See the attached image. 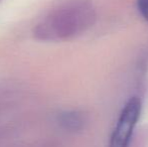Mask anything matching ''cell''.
Returning <instances> with one entry per match:
<instances>
[{"instance_id":"cell-2","label":"cell","mask_w":148,"mask_h":147,"mask_svg":"<svg viewBox=\"0 0 148 147\" xmlns=\"http://www.w3.org/2000/svg\"><path fill=\"white\" fill-rule=\"evenodd\" d=\"M140 101L132 98L121 112L111 136L109 147H129L135 126L140 116Z\"/></svg>"},{"instance_id":"cell-3","label":"cell","mask_w":148,"mask_h":147,"mask_svg":"<svg viewBox=\"0 0 148 147\" xmlns=\"http://www.w3.org/2000/svg\"><path fill=\"white\" fill-rule=\"evenodd\" d=\"M86 122V116L80 111H64L58 116L59 125L69 132H78L82 130Z\"/></svg>"},{"instance_id":"cell-1","label":"cell","mask_w":148,"mask_h":147,"mask_svg":"<svg viewBox=\"0 0 148 147\" xmlns=\"http://www.w3.org/2000/svg\"><path fill=\"white\" fill-rule=\"evenodd\" d=\"M95 18V9L89 1L72 0L49 12L36 24L33 34L39 40H64L86 31Z\"/></svg>"},{"instance_id":"cell-4","label":"cell","mask_w":148,"mask_h":147,"mask_svg":"<svg viewBox=\"0 0 148 147\" xmlns=\"http://www.w3.org/2000/svg\"><path fill=\"white\" fill-rule=\"evenodd\" d=\"M138 10L144 19L148 21V0H138Z\"/></svg>"}]
</instances>
